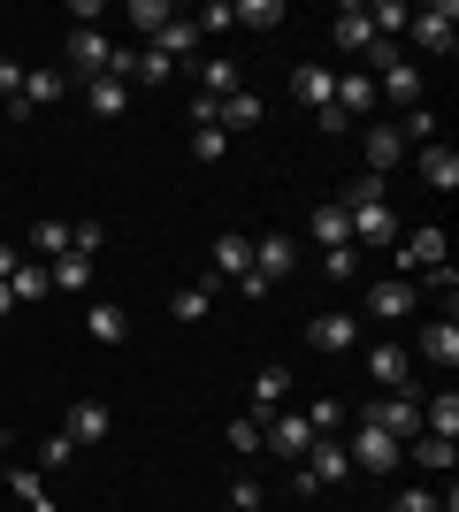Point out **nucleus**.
I'll use <instances>...</instances> for the list:
<instances>
[{
    "mask_svg": "<svg viewBox=\"0 0 459 512\" xmlns=\"http://www.w3.org/2000/svg\"><path fill=\"white\" fill-rule=\"evenodd\" d=\"M261 444H268V451H284V459H306V444H314V421H306V413H268Z\"/></svg>",
    "mask_w": 459,
    "mask_h": 512,
    "instance_id": "nucleus-10",
    "label": "nucleus"
},
{
    "mask_svg": "<svg viewBox=\"0 0 459 512\" xmlns=\"http://www.w3.org/2000/svg\"><path fill=\"white\" fill-rule=\"evenodd\" d=\"M8 291H16V306H39V299H54V283H46V260H16Z\"/></svg>",
    "mask_w": 459,
    "mask_h": 512,
    "instance_id": "nucleus-28",
    "label": "nucleus"
},
{
    "mask_svg": "<svg viewBox=\"0 0 459 512\" xmlns=\"http://www.w3.org/2000/svg\"><path fill=\"white\" fill-rule=\"evenodd\" d=\"M360 153H368V176H391L398 161H406V138H398V123H375L368 138H360Z\"/></svg>",
    "mask_w": 459,
    "mask_h": 512,
    "instance_id": "nucleus-14",
    "label": "nucleus"
},
{
    "mask_svg": "<svg viewBox=\"0 0 459 512\" xmlns=\"http://www.w3.org/2000/svg\"><path fill=\"white\" fill-rule=\"evenodd\" d=\"M100 245H108V222H69V253H100Z\"/></svg>",
    "mask_w": 459,
    "mask_h": 512,
    "instance_id": "nucleus-43",
    "label": "nucleus"
},
{
    "mask_svg": "<svg viewBox=\"0 0 459 512\" xmlns=\"http://www.w3.org/2000/svg\"><path fill=\"white\" fill-rule=\"evenodd\" d=\"M329 39L345 46V54H368V46H375V31H368V8H337V31H329Z\"/></svg>",
    "mask_w": 459,
    "mask_h": 512,
    "instance_id": "nucleus-31",
    "label": "nucleus"
},
{
    "mask_svg": "<svg viewBox=\"0 0 459 512\" xmlns=\"http://www.w3.org/2000/svg\"><path fill=\"white\" fill-rule=\"evenodd\" d=\"M108 54L115 46L100 39V31H69V69H77V85H92V77L108 69Z\"/></svg>",
    "mask_w": 459,
    "mask_h": 512,
    "instance_id": "nucleus-16",
    "label": "nucleus"
},
{
    "mask_svg": "<svg viewBox=\"0 0 459 512\" xmlns=\"http://www.w3.org/2000/svg\"><path fill=\"white\" fill-rule=\"evenodd\" d=\"M306 344H314V352H352V344H360V321L352 314H314Z\"/></svg>",
    "mask_w": 459,
    "mask_h": 512,
    "instance_id": "nucleus-17",
    "label": "nucleus"
},
{
    "mask_svg": "<svg viewBox=\"0 0 459 512\" xmlns=\"http://www.w3.org/2000/svg\"><path fill=\"white\" fill-rule=\"evenodd\" d=\"M16 276V245H0V283Z\"/></svg>",
    "mask_w": 459,
    "mask_h": 512,
    "instance_id": "nucleus-50",
    "label": "nucleus"
},
{
    "mask_svg": "<svg viewBox=\"0 0 459 512\" xmlns=\"http://www.w3.org/2000/svg\"><path fill=\"white\" fill-rule=\"evenodd\" d=\"M69 459H77V444H69L62 428H54V436H46V444H39V474H54V467H69Z\"/></svg>",
    "mask_w": 459,
    "mask_h": 512,
    "instance_id": "nucleus-46",
    "label": "nucleus"
},
{
    "mask_svg": "<svg viewBox=\"0 0 459 512\" xmlns=\"http://www.w3.org/2000/svg\"><path fill=\"white\" fill-rule=\"evenodd\" d=\"M368 107H375V77H368V69H337V115L360 123Z\"/></svg>",
    "mask_w": 459,
    "mask_h": 512,
    "instance_id": "nucleus-22",
    "label": "nucleus"
},
{
    "mask_svg": "<svg viewBox=\"0 0 459 512\" xmlns=\"http://www.w3.org/2000/svg\"><path fill=\"white\" fill-rule=\"evenodd\" d=\"M238 23L245 31H276V23H284V0H238Z\"/></svg>",
    "mask_w": 459,
    "mask_h": 512,
    "instance_id": "nucleus-36",
    "label": "nucleus"
},
{
    "mask_svg": "<svg viewBox=\"0 0 459 512\" xmlns=\"http://www.w3.org/2000/svg\"><path fill=\"white\" fill-rule=\"evenodd\" d=\"M131 77H138V85H161V77H176V62L146 46V54H131Z\"/></svg>",
    "mask_w": 459,
    "mask_h": 512,
    "instance_id": "nucleus-40",
    "label": "nucleus"
},
{
    "mask_svg": "<svg viewBox=\"0 0 459 512\" xmlns=\"http://www.w3.org/2000/svg\"><path fill=\"white\" fill-rule=\"evenodd\" d=\"M8 490H16L31 512H54V497H46V474H39V467H16V459H8Z\"/></svg>",
    "mask_w": 459,
    "mask_h": 512,
    "instance_id": "nucleus-32",
    "label": "nucleus"
},
{
    "mask_svg": "<svg viewBox=\"0 0 459 512\" xmlns=\"http://www.w3.org/2000/svg\"><path fill=\"white\" fill-rule=\"evenodd\" d=\"M421 428H429V436H444V444H459V390H437V398L421 406Z\"/></svg>",
    "mask_w": 459,
    "mask_h": 512,
    "instance_id": "nucleus-26",
    "label": "nucleus"
},
{
    "mask_svg": "<svg viewBox=\"0 0 459 512\" xmlns=\"http://www.w3.org/2000/svg\"><path fill=\"white\" fill-rule=\"evenodd\" d=\"M230 451H261V421L245 413V421H230Z\"/></svg>",
    "mask_w": 459,
    "mask_h": 512,
    "instance_id": "nucleus-47",
    "label": "nucleus"
},
{
    "mask_svg": "<svg viewBox=\"0 0 459 512\" xmlns=\"http://www.w3.org/2000/svg\"><path fill=\"white\" fill-rule=\"evenodd\" d=\"M406 459H414L421 474H452V467H459V444H444V436H429V428H421L414 444H406Z\"/></svg>",
    "mask_w": 459,
    "mask_h": 512,
    "instance_id": "nucleus-24",
    "label": "nucleus"
},
{
    "mask_svg": "<svg viewBox=\"0 0 459 512\" xmlns=\"http://www.w3.org/2000/svg\"><path fill=\"white\" fill-rule=\"evenodd\" d=\"M169 314H176V321H207V314H215V276L184 283V291H176V299H169Z\"/></svg>",
    "mask_w": 459,
    "mask_h": 512,
    "instance_id": "nucleus-29",
    "label": "nucleus"
},
{
    "mask_svg": "<svg viewBox=\"0 0 459 512\" xmlns=\"http://www.w3.org/2000/svg\"><path fill=\"white\" fill-rule=\"evenodd\" d=\"M284 398H291V367H261V375H253V421L284 413Z\"/></svg>",
    "mask_w": 459,
    "mask_h": 512,
    "instance_id": "nucleus-23",
    "label": "nucleus"
},
{
    "mask_svg": "<svg viewBox=\"0 0 459 512\" xmlns=\"http://www.w3.org/2000/svg\"><path fill=\"white\" fill-rule=\"evenodd\" d=\"M207 268H215L222 283H238V276H253V237H245V230H222L215 245H207Z\"/></svg>",
    "mask_w": 459,
    "mask_h": 512,
    "instance_id": "nucleus-9",
    "label": "nucleus"
},
{
    "mask_svg": "<svg viewBox=\"0 0 459 512\" xmlns=\"http://www.w3.org/2000/svg\"><path fill=\"white\" fill-rule=\"evenodd\" d=\"M31 253H39V260H62V253H69V222H62V214L31 222Z\"/></svg>",
    "mask_w": 459,
    "mask_h": 512,
    "instance_id": "nucleus-33",
    "label": "nucleus"
},
{
    "mask_svg": "<svg viewBox=\"0 0 459 512\" xmlns=\"http://www.w3.org/2000/svg\"><path fill=\"white\" fill-rule=\"evenodd\" d=\"M406 31H414V62H437V54H452L459 46V8L452 0H437V8H414V16H406Z\"/></svg>",
    "mask_w": 459,
    "mask_h": 512,
    "instance_id": "nucleus-3",
    "label": "nucleus"
},
{
    "mask_svg": "<svg viewBox=\"0 0 459 512\" xmlns=\"http://www.w3.org/2000/svg\"><path fill=\"white\" fill-rule=\"evenodd\" d=\"M398 138H406V153H414V146H437V115H429V107H406Z\"/></svg>",
    "mask_w": 459,
    "mask_h": 512,
    "instance_id": "nucleus-35",
    "label": "nucleus"
},
{
    "mask_svg": "<svg viewBox=\"0 0 459 512\" xmlns=\"http://www.w3.org/2000/svg\"><path fill=\"white\" fill-rule=\"evenodd\" d=\"M337 207H345L352 253H391V245H398V207H391V192H383V176H360Z\"/></svg>",
    "mask_w": 459,
    "mask_h": 512,
    "instance_id": "nucleus-1",
    "label": "nucleus"
},
{
    "mask_svg": "<svg viewBox=\"0 0 459 512\" xmlns=\"http://www.w3.org/2000/svg\"><path fill=\"white\" fill-rule=\"evenodd\" d=\"M85 107L100 115V123H115V115L131 107V77H115V69H100V77L85 85Z\"/></svg>",
    "mask_w": 459,
    "mask_h": 512,
    "instance_id": "nucleus-12",
    "label": "nucleus"
},
{
    "mask_svg": "<svg viewBox=\"0 0 459 512\" xmlns=\"http://www.w3.org/2000/svg\"><path fill=\"white\" fill-rule=\"evenodd\" d=\"M85 337L92 344H123V337H131V314H123L115 299H92L85 306Z\"/></svg>",
    "mask_w": 459,
    "mask_h": 512,
    "instance_id": "nucleus-19",
    "label": "nucleus"
},
{
    "mask_svg": "<svg viewBox=\"0 0 459 512\" xmlns=\"http://www.w3.org/2000/svg\"><path fill=\"white\" fill-rule=\"evenodd\" d=\"M406 16H414L406 0H375V8H368V31H375V39H383V46H391L398 31H406Z\"/></svg>",
    "mask_w": 459,
    "mask_h": 512,
    "instance_id": "nucleus-34",
    "label": "nucleus"
},
{
    "mask_svg": "<svg viewBox=\"0 0 459 512\" xmlns=\"http://www.w3.org/2000/svg\"><path fill=\"white\" fill-rule=\"evenodd\" d=\"M199 92H207V100H238V92H245V69L230 62V54H215V62L199 69Z\"/></svg>",
    "mask_w": 459,
    "mask_h": 512,
    "instance_id": "nucleus-25",
    "label": "nucleus"
},
{
    "mask_svg": "<svg viewBox=\"0 0 459 512\" xmlns=\"http://www.w3.org/2000/svg\"><path fill=\"white\" fill-rule=\"evenodd\" d=\"M345 459H352V474H398V459H406V444H398L391 428L360 421V428H352V444H345Z\"/></svg>",
    "mask_w": 459,
    "mask_h": 512,
    "instance_id": "nucleus-2",
    "label": "nucleus"
},
{
    "mask_svg": "<svg viewBox=\"0 0 459 512\" xmlns=\"http://www.w3.org/2000/svg\"><path fill=\"white\" fill-rule=\"evenodd\" d=\"M391 512H437V490H398Z\"/></svg>",
    "mask_w": 459,
    "mask_h": 512,
    "instance_id": "nucleus-48",
    "label": "nucleus"
},
{
    "mask_svg": "<svg viewBox=\"0 0 459 512\" xmlns=\"http://www.w3.org/2000/svg\"><path fill=\"white\" fill-rule=\"evenodd\" d=\"M414 352H421L429 367H459V321H452V314H444V321H429V329L414 337Z\"/></svg>",
    "mask_w": 459,
    "mask_h": 512,
    "instance_id": "nucleus-15",
    "label": "nucleus"
},
{
    "mask_svg": "<svg viewBox=\"0 0 459 512\" xmlns=\"http://www.w3.org/2000/svg\"><path fill=\"white\" fill-rule=\"evenodd\" d=\"M253 123H261V100H253V92L222 100V130H253Z\"/></svg>",
    "mask_w": 459,
    "mask_h": 512,
    "instance_id": "nucleus-39",
    "label": "nucleus"
},
{
    "mask_svg": "<svg viewBox=\"0 0 459 512\" xmlns=\"http://www.w3.org/2000/svg\"><path fill=\"white\" fill-rule=\"evenodd\" d=\"M192 153H199V161H222V153H230V130H222V123L192 130Z\"/></svg>",
    "mask_w": 459,
    "mask_h": 512,
    "instance_id": "nucleus-45",
    "label": "nucleus"
},
{
    "mask_svg": "<svg viewBox=\"0 0 459 512\" xmlns=\"http://www.w3.org/2000/svg\"><path fill=\"white\" fill-rule=\"evenodd\" d=\"M322 276L329 283H352V276H360V253H352V245H329V253H322Z\"/></svg>",
    "mask_w": 459,
    "mask_h": 512,
    "instance_id": "nucleus-41",
    "label": "nucleus"
},
{
    "mask_svg": "<svg viewBox=\"0 0 459 512\" xmlns=\"http://www.w3.org/2000/svg\"><path fill=\"white\" fill-rule=\"evenodd\" d=\"M131 23H138V39H153L161 23H176V8L169 0H131Z\"/></svg>",
    "mask_w": 459,
    "mask_h": 512,
    "instance_id": "nucleus-37",
    "label": "nucleus"
},
{
    "mask_svg": "<svg viewBox=\"0 0 459 512\" xmlns=\"http://www.w3.org/2000/svg\"><path fill=\"white\" fill-rule=\"evenodd\" d=\"M314 237H322V253H329V245H352V230H345V207H314Z\"/></svg>",
    "mask_w": 459,
    "mask_h": 512,
    "instance_id": "nucleus-38",
    "label": "nucleus"
},
{
    "mask_svg": "<svg viewBox=\"0 0 459 512\" xmlns=\"http://www.w3.org/2000/svg\"><path fill=\"white\" fill-rule=\"evenodd\" d=\"M437 260H444V230H414L406 245H391V268H414V276L437 268Z\"/></svg>",
    "mask_w": 459,
    "mask_h": 512,
    "instance_id": "nucleus-20",
    "label": "nucleus"
},
{
    "mask_svg": "<svg viewBox=\"0 0 459 512\" xmlns=\"http://www.w3.org/2000/svg\"><path fill=\"white\" fill-rule=\"evenodd\" d=\"M437 512H459V505H452V497H444V505H437Z\"/></svg>",
    "mask_w": 459,
    "mask_h": 512,
    "instance_id": "nucleus-53",
    "label": "nucleus"
},
{
    "mask_svg": "<svg viewBox=\"0 0 459 512\" xmlns=\"http://www.w3.org/2000/svg\"><path fill=\"white\" fill-rule=\"evenodd\" d=\"M414 161H421V184H429V192H459V153L452 146H414Z\"/></svg>",
    "mask_w": 459,
    "mask_h": 512,
    "instance_id": "nucleus-18",
    "label": "nucleus"
},
{
    "mask_svg": "<svg viewBox=\"0 0 459 512\" xmlns=\"http://www.w3.org/2000/svg\"><path fill=\"white\" fill-rule=\"evenodd\" d=\"M291 260H299V245H291L284 230H268V237H253V276H261V283L291 276Z\"/></svg>",
    "mask_w": 459,
    "mask_h": 512,
    "instance_id": "nucleus-11",
    "label": "nucleus"
},
{
    "mask_svg": "<svg viewBox=\"0 0 459 512\" xmlns=\"http://www.w3.org/2000/svg\"><path fill=\"white\" fill-rule=\"evenodd\" d=\"M192 46H199V23H192V16H176V23H161V31H153V54H169V62H184Z\"/></svg>",
    "mask_w": 459,
    "mask_h": 512,
    "instance_id": "nucleus-30",
    "label": "nucleus"
},
{
    "mask_svg": "<svg viewBox=\"0 0 459 512\" xmlns=\"http://www.w3.org/2000/svg\"><path fill=\"white\" fill-rule=\"evenodd\" d=\"M368 375H375V390H414V352L406 344H368Z\"/></svg>",
    "mask_w": 459,
    "mask_h": 512,
    "instance_id": "nucleus-7",
    "label": "nucleus"
},
{
    "mask_svg": "<svg viewBox=\"0 0 459 512\" xmlns=\"http://www.w3.org/2000/svg\"><path fill=\"white\" fill-rule=\"evenodd\" d=\"M108 428H115V413L100 406V398H77V406H69V421H62V436H69V444H100Z\"/></svg>",
    "mask_w": 459,
    "mask_h": 512,
    "instance_id": "nucleus-13",
    "label": "nucleus"
},
{
    "mask_svg": "<svg viewBox=\"0 0 459 512\" xmlns=\"http://www.w3.org/2000/svg\"><path fill=\"white\" fill-rule=\"evenodd\" d=\"M306 421H314V436H337V428H345V406H337V398H314Z\"/></svg>",
    "mask_w": 459,
    "mask_h": 512,
    "instance_id": "nucleus-44",
    "label": "nucleus"
},
{
    "mask_svg": "<svg viewBox=\"0 0 459 512\" xmlns=\"http://www.w3.org/2000/svg\"><path fill=\"white\" fill-rule=\"evenodd\" d=\"M291 100H299L306 115L337 107V69H322V62H299V69H291Z\"/></svg>",
    "mask_w": 459,
    "mask_h": 512,
    "instance_id": "nucleus-8",
    "label": "nucleus"
},
{
    "mask_svg": "<svg viewBox=\"0 0 459 512\" xmlns=\"http://www.w3.org/2000/svg\"><path fill=\"white\" fill-rule=\"evenodd\" d=\"M421 283H429V291H444V299H452V283H459V268H444V260H437V268H421Z\"/></svg>",
    "mask_w": 459,
    "mask_h": 512,
    "instance_id": "nucleus-49",
    "label": "nucleus"
},
{
    "mask_svg": "<svg viewBox=\"0 0 459 512\" xmlns=\"http://www.w3.org/2000/svg\"><path fill=\"white\" fill-rule=\"evenodd\" d=\"M375 100H391V107H421V62H414V54H391V62L375 69Z\"/></svg>",
    "mask_w": 459,
    "mask_h": 512,
    "instance_id": "nucleus-5",
    "label": "nucleus"
},
{
    "mask_svg": "<svg viewBox=\"0 0 459 512\" xmlns=\"http://www.w3.org/2000/svg\"><path fill=\"white\" fill-rule=\"evenodd\" d=\"M92 276H100V268H92L85 253H62V260H46V283H54V291H92Z\"/></svg>",
    "mask_w": 459,
    "mask_h": 512,
    "instance_id": "nucleus-27",
    "label": "nucleus"
},
{
    "mask_svg": "<svg viewBox=\"0 0 459 512\" xmlns=\"http://www.w3.org/2000/svg\"><path fill=\"white\" fill-rule=\"evenodd\" d=\"M8 314H16V291H8V283H0V321H8Z\"/></svg>",
    "mask_w": 459,
    "mask_h": 512,
    "instance_id": "nucleus-51",
    "label": "nucleus"
},
{
    "mask_svg": "<svg viewBox=\"0 0 459 512\" xmlns=\"http://www.w3.org/2000/svg\"><path fill=\"white\" fill-rule=\"evenodd\" d=\"M360 421L391 428L398 444H414V436H421V398H414V390H375L368 406H360Z\"/></svg>",
    "mask_w": 459,
    "mask_h": 512,
    "instance_id": "nucleus-4",
    "label": "nucleus"
},
{
    "mask_svg": "<svg viewBox=\"0 0 459 512\" xmlns=\"http://www.w3.org/2000/svg\"><path fill=\"white\" fill-rule=\"evenodd\" d=\"M414 299H421L414 276H375L368 283V314L375 321H406V314H414Z\"/></svg>",
    "mask_w": 459,
    "mask_h": 512,
    "instance_id": "nucleus-6",
    "label": "nucleus"
},
{
    "mask_svg": "<svg viewBox=\"0 0 459 512\" xmlns=\"http://www.w3.org/2000/svg\"><path fill=\"white\" fill-rule=\"evenodd\" d=\"M69 69H23V100H31V115H39V107H54V100H69Z\"/></svg>",
    "mask_w": 459,
    "mask_h": 512,
    "instance_id": "nucleus-21",
    "label": "nucleus"
},
{
    "mask_svg": "<svg viewBox=\"0 0 459 512\" xmlns=\"http://www.w3.org/2000/svg\"><path fill=\"white\" fill-rule=\"evenodd\" d=\"M230 512H238V505H230Z\"/></svg>",
    "mask_w": 459,
    "mask_h": 512,
    "instance_id": "nucleus-54",
    "label": "nucleus"
},
{
    "mask_svg": "<svg viewBox=\"0 0 459 512\" xmlns=\"http://www.w3.org/2000/svg\"><path fill=\"white\" fill-rule=\"evenodd\" d=\"M192 23H199V31H238V0H207Z\"/></svg>",
    "mask_w": 459,
    "mask_h": 512,
    "instance_id": "nucleus-42",
    "label": "nucleus"
},
{
    "mask_svg": "<svg viewBox=\"0 0 459 512\" xmlns=\"http://www.w3.org/2000/svg\"><path fill=\"white\" fill-rule=\"evenodd\" d=\"M0 474H8V444H0Z\"/></svg>",
    "mask_w": 459,
    "mask_h": 512,
    "instance_id": "nucleus-52",
    "label": "nucleus"
}]
</instances>
